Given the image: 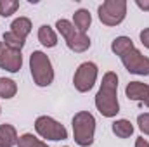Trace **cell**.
Returning a JSON list of instances; mask_svg holds the SVG:
<instances>
[{
	"mask_svg": "<svg viewBox=\"0 0 149 147\" xmlns=\"http://www.w3.org/2000/svg\"><path fill=\"white\" fill-rule=\"evenodd\" d=\"M111 50L121 59V64L125 69L132 74L139 76H148L149 74V57H146L141 50L135 49L132 38L125 37H116L111 42Z\"/></svg>",
	"mask_w": 149,
	"mask_h": 147,
	"instance_id": "obj_1",
	"label": "cell"
},
{
	"mask_svg": "<svg viewBox=\"0 0 149 147\" xmlns=\"http://www.w3.org/2000/svg\"><path fill=\"white\" fill-rule=\"evenodd\" d=\"M95 107L104 118H114L120 112L118 102V74L108 71L102 76L101 87L95 95Z\"/></svg>",
	"mask_w": 149,
	"mask_h": 147,
	"instance_id": "obj_2",
	"label": "cell"
},
{
	"mask_svg": "<svg viewBox=\"0 0 149 147\" xmlns=\"http://www.w3.org/2000/svg\"><path fill=\"white\" fill-rule=\"evenodd\" d=\"M73 126V139L76 146L90 147L95 137V118L88 111H78L71 119Z\"/></svg>",
	"mask_w": 149,
	"mask_h": 147,
	"instance_id": "obj_3",
	"label": "cell"
},
{
	"mask_svg": "<svg viewBox=\"0 0 149 147\" xmlns=\"http://www.w3.org/2000/svg\"><path fill=\"white\" fill-rule=\"evenodd\" d=\"M30 73L37 87H49L54 81V68L49 55L42 50H33L30 55Z\"/></svg>",
	"mask_w": 149,
	"mask_h": 147,
	"instance_id": "obj_4",
	"label": "cell"
},
{
	"mask_svg": "<svg viewBox=\"0 0 149 147\" xmlns=\"http://www.w3.org/2000/svg\"><path fill=\"white\" fill-rule=\"evenodd\" d=\"M56 28L61 33V37L64 38V42H66V45H68L70 50H73L76 54H83V52H87L90 49L92 42H90L88 35L81 33L80 30H76L71 21H68V19H57Z\"/></svg>",
	"mask_w": 149,
	"mask_h": 147,
	"instance_id": "obj_5",
	"label": "cell"
},
{
	"mask_svg": "<svg viewBox=\"0 0 149 147\" xmlns=\"http://www.w3.org/2000/svg\"><path fill=\"white\" fill-rule=\"evenodd\" d=\"M99 19L106 26H118L127 17V2L125 0H106L97 9Z\"/></svg>",
	"mask_w": 149,
	"mask_h": 147,
	"instance_id": "obj_6",
	"label": "cell"
},
{
	"mask_svg": "<svg viewBox=\"0 0 149 147\" xmlns=\"http://www.w3.org/2000/svg\"><path fill=\"white\" fill-rule=\"evenodd\" d=\"M35 132L45 140H66L68 130L63 123L54 119L52 116H38L35 119Z\"/></svg>",
	"mask_w": 149,
	"mask_h": 147,
	"instance_id": "obj_7",
	"label": "cell"
},
{
	"mask_svg": "<svg viewBox=\"0 0 149 147\" xmlns=\"http://www.w3.org/2000/svg\"><path fill=\"white\" fill-rule=\"evenodd\" d=\"M97 74H99V68H97L95 62H92V61L81 62L76 68L74 76H73V85L76 88V92L85 94V92L92 90V87L97 81Z\"/></svg>",
	"mask_w": 149,
	"mask_h": 147,
	"instance_id": "obj_8",
	"label": "cell"
},
{
	"mask_svg": "<svg viewBox=\"0 0 149 147\" xmlns=\"http://www.w3.org/2000/svg\"><path fill=\"white\" fill-rule=\"evenodd\" d=\"M0 68L9 73H17L23 68V54L19 50L9 49L3 42H0Z\"/></svg>",
	"mask_w": 149,
	"mask_h": 147,
	"instance_id": "obj_9",
	"label": "cell"
},
{
	"mask_svg": "<svg viewBox=\"0 0 149 147\" xmlns=\"http://www.w3.org/2000/svg\"><path fill=\"white\" fill-rule=\"evenodd\" d=\"M125 95L128 101H137V102H146L149 97V85L142 81H130L125 87Z\"/></svg>",
	"mask_w": 149,
	"mask_h": 147,
	"instance_id": "obj_10",
	"label": "cell"
},
{
	"mask_svg": "<svg viewBox=\"0 0 149 147\" xmlns=\"http://www.w3.org/2000/svg\"><path fill=\"white\" fill-rule=\"evenodd\" d=\"M17 132L12 125L9 123H3L0 125V146L2 147H16L17 146Z\"/></svg>",
	"mask_w": 149,
	"mask_h": 147,
	"instance_id": "obj_11",
	"label": "cell"
},
{
	"mask_svg": "<svg viewBox=\"0 0 149 147\" xmlns=\"http://www.w3.org/2000/svg\"><path fill=\"white\" fill-rule=\"evenodd\" d=\"M38 42H40L43 47L52 49V47L57 45V33L54 31L52 26H49V24H42V26L38 28Z\"/></svg>",
	"mask_w": 149,
	"mask_h": 147,
	"instance_id": "obj_12",
	"label": "cell"
},
{
	"mask_svg": "<svg viewBox=\"0 0 149 147\" xmlns=\"http://www.w3.org/2000/svg\"><path fill=\"white\" fill-rule=\"evenodd\" d=\"M71 23L74 24L76 30H80L81 33H87V30H88L90 24H92V14H90L87 9H78L73 14V21H71Z\"/></svg>",
	"mask_w": 149,
	"mask_h": 147,
	"instance_id": "obj_13",
	"label": "cell"
},
{
	"mask_svg": "<svg viewBox=\"0 0 149 147\" xmlns=\"http://www.w3.org/2000/svg\"><path fill=\"white\" fill-rule=\"evenodd\" d=\"M31 21L28 19V17H24V16H21V17H16L12 23H10V31L12 33H16V35H19V37H23L24 40L28 38V35L31 33Z\"/></svg>",
	"mask_w": 149,
	"mask_h": 147,
	"instance_id": "obj_14",
	"label": "cell"
},
{
	"mask_svg": "<svg viewBox=\"0 0 149 147\" xmlns=\"http://www.w3.org/2000/svg\"><path fill=\"white\" fill-rule=\"evenodd\" d=\"M113 133L118 137V139H128L132 133H134V125L128 121V119H116L114 123H113L111 126Z\"/></svg>",
	"mask_w": 149,
	"mask_h": 147,
	"instance_id": "obj_15",
	"label": "cell"
},
{
	"mask_svg": "<svg viewBox=\"0 0 149 147\" xmlns=\"http://www.w3.org/2000/svg\"><path fill=\"white\" fill-rule=\"evenodd\" d=\"M2 42H3L9 49H12V50H19V52L23 50V47H24V43H26V40H24V38L19 37V35H16V33H12L10 30L3 33Z\"/></svg>",
	"mask_w": 149,
	"mask_h": 147,
	"instance_id": "obj_16",
	"label": "cell"
},
{
	"mask_svg": "<svg viewBox=\"0 0 149 147\" xmlns=\"http://www.w3.org/2000/svg\"><path fill=\"white\" fill-rule=\"evenodd\" d=\"M17 94V83L10 78H0V97L12 99Z\"/></svg>",
	"mask_w": 149,
	"mask_h": 147,
	"instance_id": "obj_17",
	"label": "cell"
},
{
	"mask_svg": "<svg viewBox=\"0 0 149 147\" xmlns=\"http://www.w3.org/2000/svg\"><path fill=\"white\" fill-rule=\"evenodd\" d=\"M17 147H49L47 142L37 139L33 133H23L17 140Z\"/></svg>",
	"mask_w": 149,
	"mask_h": 147,
	"instance_id": "obj_18",
	"label": "cell"
},
{
	"mask_svg": "<svg viewBox=\"0 0 149 147\" xmlns=\"http://www.w3.org/2000/svg\"><path fill=\"white\" fill-rule=\"evenodd\" d=\"M17 9H19L17 0H0V16L2 17H10L12 14H16Z\"/></svg>",
	"mask_w": 149,
	"mask_h": 147,
	"instance_id": "obj_19",
	"label": "cell"
},
{
	"mask_svg": "<svg viewBox=\"0 0 149 147\" xmlns=\"http://www.w3.org/2000/svg\"><path fill=\"white\" fill-rule=\"evenodd\" d=\"M137 125H139V130L149 137V112H142L137 116Z\"/></svg>",
	"mask_w": 149,
	"mask_h": 147,
	"instance_id": "obj_20",
	"label": "cell"
},
{
	"mask_svg": "<svg viewBox=\"0 0 149 147\" xmlns=\"http://www.w3.org/2000/svg\"><path fill=\"white\" fill-rule=\"evenodd\" d=\"M139 38H141V43H142L146 49H149V28H144V30L139 33Z\"/></svg>",
	"mask_w": 149,
	"mask_h": 147,
	"instance_id": "obj_21",
	"label": "cell"
},
{
	"mask_svg": "<svg viewBox=\"0 0 149 147\" xmlns=\"http://www.w3.org/2000/svg\"><path fill=\"white\" fill-rule=\"evenodd\" d=\"M135 5L141 9V10H149V0H135Z\"/></svg>",
	"mask_w": 149,
	"mask_h": 147,
	"instance_id": "obj_22",
	"label": "cell"
},
{
	"mask_svg": "<svg viewBox=\"0 0 149 147\" xmlns=\"http://www.w3.org/2000/svg\"><path fill=\"white\" fill-rule=\"evenodd\" d=\"M135 147H149V142L144 137H139V139L135 140Z\"/></svg>",
	"mask_w": 149,
	"mask_h": 147,
	"instance_id": "obj_23",
	"label": "cell"
},
{
	"mask_svg": "<svg viewBox=\"0 0 149 147\" xmlns=\"http://www.w3.org/2000/svg\"><path fill=\"white\" fill-rule=\"evenodd\" d=\"M144 106H146V107H149V97H148V101L144 102Z\"/></svg>",
	"mask_w": 149,
	"mask_h": 147,
	"instance_id": "obj_24",
	"label": "cell"
},
{
	"mask_svg": "<svg viewBox=\"0 0 149 147\" xmlns=\"http://www.w3.org/2000/svg\"><path fill=\"white\" fill-rule=\"evenodd\" d=\"M0 112H2V109H0Z\"/></svg>",
	"mask_w": 149,
	"mask_h": 147,
	"instance_id": "obj_25",
	"label": "cell"
},
{
	"mask_svg": "<svg viewBox=\"0 0 149 147\" xmlns=\"http://www.w3.org/2000/svg\"><path fill=\"white\" fill-rule=\"evenodd\" d=\"M64 147H68V146H64Z\"/></svg>",
	"mask_w": 149,
	"mask_h": 147,
	"instance_id": "obj_26",
	"label": "cell"
},
{
	"mask_svg": "<svg viewBox=\"0 0 149 147\" xmlns=\"http://www.w3.org/2000/svg\"><path fill=\"white\" fill-rule=\"evenodd\" d=\"M0 147H2V146H0Z\"/></svg>",
	"mask_w": 149,
	"mask_h": 147,
	"instance_id": "obj_27",
	"label": "cell"
}]
</instances>
